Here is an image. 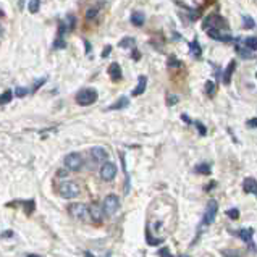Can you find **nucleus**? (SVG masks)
I'll return each instance as SVG.
<instances>
[{"instance_id": "obj_12", "label": "nucleus", "mask_w": 257, "mask_h": 257, "mask_svg": "<svg viewBox=\"0 0 257 257\" xmlns=\"http://www.w3.org/2000/svg\"><path fill=\"white\" fill-rule=\"evenodd\" d=\"M207 36L212 37L215 40H222V42H233V37L228 36V34H223V32L219 28H212V29H207Z\"/></svg>"}, {"instance_id": "obj_8", "label": "nucleus", "mask_w": 257, "mask_h": 257, "mask_svg": "<svg viewBox=\"0 0 257 257\" xmlns=\"http://www.w3.org/2000/svg\"><path fill=\"white\" fill-rule=\"evenodd\" d=\"M202 26H204V29H212V28H219V29H227V21L223 19L220 15H209L204 23H202Z\"/></svg>"}, {"instance_id": "obj_28", "label": "nucleus", "mask_w": 257, "mask_h": 257, "mask_svg": "<svg viewBox=\"0 0 257 257\" xmlns=\"http://www.w3.org/2000/svg\"><path fill=\"white\" fill-rule=\"evenodd\" d=\"M53 49H65V47H66V42H65V40H63V36H58L57 34V37H55V40H53Z\"/></svg>"}, {"instance_id": "obj_46", "label": "nucleus", "mask_w": 257, "mask_h": 257, "mask_svg": "<svg viewBox=\"0 0 257 257\" xmlns=\"http://www.w3.org/2000/svg\"><path fill=\"white\" fill-rule=\"evenodd\" d=\"M83 42H84V45H86V52H87V53H89V52H91V49H92V47H91V44H89V42H87V40H86V39H83Z\"/></svg>"}, {"instance_id": "obj_4", "label": "nucleus", "mask_w": 257, "mask_h": 257, "mask_svg": "<svg viewBox=\"0 0 257 257\" xmlns=\"http://www.w3.org/2000/svg\"><path fill=\"white\" fill-rule=\"evenodd\" d=\"M104 212L105 215H109V217H112V215H115L118 212V209H120V199H118V196H115V194H109L107 198L104 199Z\"/></svg>"}, {"instance_id": "obj_5", "label": "nucleus", "mask_w": 257, "mask_h": 257, "mask_svg": "<svg viewBox=\"0 0 257 257\" xmlns=\"http://www.w3.org/2000/svg\"><path fill=\"white\" fill-rule=\"evenodd\" d=\"M60 196L65 199H73L79 194V186L74 183V181H65V183L60 185Z\"/></svg>"}, {"instance_id": "obj_24", "label": "nucleus", "mask_w": 257, "mask_h": 257, "mask_svg": "<svg viewBox=\"0 0 257 257\" xmlns=\"http://www.w3.org/2000/svg\"><path fill=\"white\" fill-rule=\"evenodd\" d=\"M243 44H245L248 49H251V50H257V37L251 36V37H246L245 40H243Z\"/></svg>"}, {"instance_id": "obj_13", "label": "nucleus", "mask_w": 257, "mask_h": 257, "mask_svg": "<svg viewBox=\"0 0 257 257\" xmlns=\"http://www.w3.org/2000/svg\"><path fill=\"white\" fill-rule=\"evenodd\" d=\"M91 155L96 162H107V159H109V152H107V149L100 147V146L92 147L91 149Z\"/></svg>"}, {"instance_id": "obj_41", "label": "nucleus", "mask_w": 257, "mask_h": 257, "mask_svg": "<svg viewBox=\"0 0 257 257\" xmlns=\"http://www.w3.org/2000/svg\"><path fill=\"white\" fill-rule=\"evenodd\" d=\"M13 235H15V233H13L11 230H5V232H2V238L3 240L5 238H13Z\"/></svg>"}, {"instance_id": "obj_30", "label": "nucleus", "mask_w": 257, "mask_h": 257, "mask_svg": "<svg viewBox=\"0 0 257 257\" xmlns=\"http://www.w3.org/2000/svg\"><path fill=\"white\" fill-rule=\"evenodd\" d=\"M243 24H245L246 29H253V28H256L254 19H253L251 16H249V15H245V16H243Z\"/></svg>"}, {"instance_id": "obj_25", "label": "nucleus", "mask_w": 257, "mask_h": 257, "mask_svg": "<svg viewBox=\"0 0 257 257\" xmlns=\"http://www.w3.org/2000/svg\"><path fill=\"white\" fill-rule=\"evenodd\" d=\"M191 53H194L196 58H201V55H202V49H201V45L198 42V39H194L191 42Z\"/></svg>"}, {"instance_id": "obj_29", "label": "nucleus", "mask_w": 257, "mask_h": 257, "mask_svg": "<svg viewBox=\"0 0 257 257\" xmlns=\"http://www.w3.org/2000/svg\"><path fill=\"white\" fill-rule=\"evenodd\" d=\"M39 8H40V0H29V3H28L29 13H37Z\"/></svg>"}, {"instance_id": "obj_48", "label": "nucleus", "mask_w": 257, "mask_h": 257, "mask_svg": "<svg viewBox=\"0 0 257 257\" xmlns=\"http://www.w3.org/2000/svg\"><path fill=\"white\" fill-rule=\"evenodd\" d=\"M256 78H257V73H256Z\"/></svg>"}, {"instance_id": "obj_44", "label": "nucleus", "mask_w": 257, "mask_h": 257, "mask_svg": "<svg viewBox=\"0 0 257 257\" xmlns=\"http://www.w3.org/2000/svg\"><path fill=\"white\" fill-rule=\"evenodd\" d=\"M222 254H225V256H241L240 251H222Z\"/></svg>"}, {"instance_id": "obj_33", "label": "nucleus", "mask_w": 257, "mask_h": 257, "mask_svg": "<svg viewBox=\"0 0 257 257\" xmlns=\"http://www.w3.org/2000/svg\"><path fill=\"white\" fill-rule=\"evenodd\" d=\"M206 92H207L211 97L215 94V84L212 83V81H206Z\"/></svg>"}, {"instance_id": "obj_3", "label": "nucleus", "mask_w": 257, "mask_h": 257, "mask_svg": "<svg viewBox=\"0 0 257 257\" xmlns=\"http://www.w3.org/2000/svg\"><path fill=\"white\" fill-rule=\"evenodd\" d=\"M233 235L238 236L240 240H243L248 245L249 251L251 253H257V246L254 245L253 241V236H254V230L253 228H241V230H236V232H232Z\"/></svg>"}, {"instance_id": "obj_9", "label": "nucleus", "mask_w": 257, "mask_h": 257, "mask_svg": "<svg viewBox=\"0 0 257 257\" xmlns=\"http://www.w3.org/2000/svg\"><path fill=\"white\" fill-rule=\"evenodd\" d=\"M74 26H76V18H74L73 15H66L62 19V21H60V24H58V36L68 34V32L73 31Z\"/></svg>"}, {"instance_id": "obj_47", "label": "nucleus", "mask_w": 257, "mask_h": 257, "mask_svg": "<svg viewBox=\"0 0 257 257\" xmlns=\"http://www.w3.org/2000/svg\"><path fill=\"white\" fill-rule=\"evenodd\" d=\"M58 177H66V172L65 170H60L58 172Z\"/></svg>"}, {"instance_id": "obj_19", "label": "nucleus", "mask_w": 257, "mask_h": 257, "mask_svg": "<svg viewBox=\"0 0 257 257\" xmlns=\"http://www.w3.org/2000/svg\"><path fill=\"white\" fill-rule=\"evenodd\" d=\"M236 52H238V55L240 57H243V58H254V50H251V49H248V47L245 45V47H241L240 44H236Z\"/></svg>"}, {"instance_id": "obj_35", "label": "nucleus", "mask_w": 257, "mask_h": 257, "mask_svg": "<svg viewBox=\"0 0 257 257\" xmlns=\"http://www.w3.org/2000/svg\"><path fill=\"white\" fill-rule=\"evenodd\" d=\"M178 100H180V97L178 96H173V94H168V96H167V105H175V104H177L178 102Z\"/></svg>"}, {"instance_id": "obj_27", "label": "nucleus", "mask_w": 257, "mask_h": 257, "mask_svg": "<svg viewBox=\"0 0 257 257\" xmlns=\"http://www.w3.org/2000/svg\"><path fill=\"white\" fill-rule=\"evenodd\" d=\"M134 39L133 37H125V39H121V42L118 44L121 49H128V47H131V49H134Z\"/></svg>"}, {"instance_id": "obj_31", "label": "nucleus", "mask_w": 257, "mask_h": 257, "mask_svg": "<svg viewBox=\"0 0 257 257\" xmlns=\"http://www.w3.org/2000/svg\"><path fill=\"white\" fill-rule=\"evenodd\" d=\"M193 125L196 126V130L199 131L201 136H206V134H207V128H206L204 125H202L201 121H193Z\"/></svg>"}, {"instance_id": "obj_21", "label": "nucleus", "mask_w": 257, "mask_h": 257, "mask_svg": "<svg viewBox=\"0 0 257 257\" xmlns=\"http://www.w3.org/2000/svg\"><path fill=\"white\" fill-rule=\"evenodd\" d=\"M13 96H15V91H11V89H6L3 94H2V97H0V104L2 105H6L8 102H11V99Z\"/></svg>"}, {"instance_id": "obj_14", "label": "nucleus", "mask_w": 257, "mask_h": 257, "mask_svg": "<svg viewBox=\"0 0 257 257\" xmlns=\"http://www.w3.org/2000/svg\"><path fill=\"white\" fill-rule=\"evenodd\" d=\"M243 191H245L246 194L257 196V180H254L251 177L245 178V181H243Z\"/></svg>"}, {"instance_id": "obj_7", "label": "nucleus", "mask_w": 257, "mask_h": 257, "mask_svg": "<svg viewBox=\"0 0 257 257\" xmlns=\"http://www.w3.org/2000/svg\"><path fill=\"white\" fill-rule=\"evenodd\" d=\"M217 212H219V202L215 199H211L207 202L206 214H204V219H202V223H204V225H211V223L215 220V217H217Z\"/></svg>"}, {"instance_id": "obj_16", "label": "nucleus", "mask_w": 257, "mask_h": 257, "mask_svg": "<svg viewBox=\"0 0 257 257\" xmlns=\"http://www.w3.org/2000/svg\"><path fill=\"white\" fill-rule=\"evenodd\" d=\"M146 87H147V78L146 76H139V81H138V86L133 89V96L138 97L141 94L146 92Z\"/></svg>"}, {"instance_id": "obj_42", "label": "nucleus", "mask_w": 257, "mask_h": 257, "mask_svg": "<svg viewBox=\"0 0 257 257\" xmlns=\"http://www.w3.org/2000/svg\"><path fill=\"white\" fill-rule=\"evenodd\" d=\"M248 128H257V118H251V120H248Z\"/></svg>"}, {"instance_id": "obj_37", "label": "nucleus", "mask_w": 257, "mask_h": 257, "mask_svg": "<svg viewBox=\"0 0 257 257\" xmlns=\"http://www.w3.org/2000/svg\"><path fill=\"white\" fill-rule=\"evenodd\" d=\"M45 81H47V78H40L39 81H36V84L32 86V92H36L37 89H40V87L45 84Z\"/></svg>"}, {"instance_id": "obj_34", "label": "nucleus", "mask_w": 257, "mask_h": 257, "mask_svg": "<svg viewBox=\"0 0 257 257\" xmlns=\"http://www.w3.org/2000/svg\"><path fill=\"white\" fill-rule=\"evenodd\" d=\"M227 215L230 219L238 220L240 219V211H238V209H230V211H227Z\"/></svg>"}, {"instance_id": "obj_11", "label": "nucleus", "mask_w": 257, "mask_h": 257, "mask_svg": "<svg viewBox=\"0 0 257 257\" xmlns=\"http://www.w3.org/2000/svg\"><path fill=\"white\" fill-rule=\"evenodd\" d=\"M104 207H100L97 202H92V204H89V215H91V220L94 222H102L104 219Z\"/></svg>"}, {"instance_id": "obj_23", "label": "nucleus", "mask_w": 257, "mask_h": 257, "mask_svg": "<svg viewBox=\"0 0 257 257\" xmlns=\"http://www.w3.org/2000/svg\"><path fill=\"white\" fill-rule=\"evenodd\" d=\"M146 240H147V245H151V246H159L164 243V238H152L151 233H149V230H146Z\"/></svg>"}, {"instance_id": "obj_39", "label": "nucleus", "mask_w": 257, "mask_h": 257, "mask_svg": "<svg viewBox=\"0 0 257 257\" xmlns=\"http://www.w3.org/2000/svg\"><path fill=\"white\" fill-rule=\"evenodd\" d=\"M110 50H112V45H105V49H104L102 53H100V57H102V58H107V57L110 55Z\"/></svg>"}, {"instance_id": "obj_45", "label": "nucleus", "mask_w": 257, "mask_h": 257, "mask_svg": "<svg viewBox=\"0 0 257 257\" xmlns=\"http://www.w3.org/2000/svg\"><path fill=\"white\" fill-rule=\"evenodd\" d=\"M181 120H183V121H185V123H188V125H191V123H193V120H191V118H189V117H188V115H186V113H183V115H181Z\"/></svg>"}, {"instance_id": "obj_26", "label": "nucleus", "mask_w": 257, "mask_h": 257, "mask_svg": "<svg viewBox=\"0 0 257 257\" xmlns=\"http://www.w3.org/2000/svg\"><path fill=\"white\" fill-rule=\"evenodd\" d=\"M23 209L26 211V214L31 215L32 212H34V209H36V202H34V199L24 201V202H23Z\"/></svg>"}, {"instance_id": "obj_22", "label": "nucleus", "mask_w": 257, "mask_h": 257, "mask_svg": "<svg viewBox=\"0 0 257 257\" xmlns=\"http://www.w3.org/2000/svg\"><path fill=\"white\" fill-rule=\"evenodd\" d=\"M196 173H199V175H211V165L209 164H199V165H196Z\"/></svg>"}, {"instance_id": "obj_10", "label": "nucleus", "mask_w": 257, "mask_h": 257, "mask_svg": "<svg viewBox=\"0 0 257 257\" xmlns=\"http://www.w3.org/2000/svg\"><path fill=\"white\" fill-rule=\"evenodd\" d=\"M117 170L118 168L115 164H112V162H105L102 168H100V178L104 181H112V180H115V177H117Z\"/></svg>"}, {"instance_id": "obj_32", "label": "nucleus", "mask_w": 257, "mask_h": 257, "mask_svg": "<svg viewBox=\"0 0 257 257\" xmlns=\"http://www.w3.org/2000/svg\"><path fill=\"white\" fill-rule=\"evenodd\" d=\"M183 65L180 62V60H177L173 55H170V58H168V62H167V66H172V68H180V66Z\"/></svg>"}, {"instance_id": "obj_1", "label": "nucleus", "mask_w": 257, "mask_h": 257, "mask_svg": "<svg viewBox=\"0 0 257 257\" xmlns=\"http://www.w3.org/2000/svg\"><path fill=\"white\" fill-rule=\"evenodd\" d=\"M68 212L73 219H78V220H87L91 219L89 215V206L83 204V202H74V204L68 206Z\"/></svg>"}, {"instance_id": "obj_6", "label": "nucleus", "mask_w": 257, "mask_h": 257, "mask_svg": "<svg viewBox=\"0 0 257 257\" xmlns=\"http://www.w3.org/2000/svg\"><path fill=\"white\" fill-rule=\"evenodd\" d=\"M83 165H84V160H83V157H81L78 152H71V154H68L65 157V167L68 168V170H71V172L81 170Z\"/></svg>"}, {"instance_id": "obj_43", "label": "nucleus", "mask_w": 257, "mask_h": 257, "mask_svg": "<svg viewBox=\"0 0 257 257\" xmlns=\"http://www.w3.org/2000/svg\"><path fill=\"white\" fill-rule=\"evenodd\" d=\"M139 58H141V53L138 52V49H133V60L134 62H138Z\"/></svg>"}, {"instance_id": "obj_15", "label": "nucleus", "mask_w": 257, "mask_h": 257, "mask_svg": "<svg viewBox=\"0 0 257 257\" xmlns=\"http://www.w3.org/2000/svg\"><path fill=\"white\" fill-rule=\"evenodd\" d=\"M235 70H236V60H232V62L228 63L225 73H223V84L228 86L230 83H232V76H233Z\"/></svg>"}, {"instance_id": "obj_38", "label": "nucleus", "mask_w": 257, "mask_h": 257, "mask_svg": "<svg viewBox=\"0 0 257 257\" xmlns=\"http://www.w3.org/2000/svg\"><path fill=\"white\" fill-rule=\"evenodd\" d=\"M97 8H91V10H87L86 11V18L87 19H92V18H96V15H97Z\"/></svg>"}, {"instance_id": "obj_40", "label": "nucleus", "mask_w": 257, "mask_h": 257, "mask_svg": "<svg viewBox=\"0 0 257 257\" xmlns=\"http://www.w3.org/2000/svg\"><path fill=\"white\" fill-rule=\"evenodd\" d=\"M157 256H172V253H170V249H168V248H162L157 251Z\"/></svg>"}, {"instance_id": "obj_18", "label": "nucleus", "mask_w": 257, "mask_h": 257, "mask_svg": "<svg viewBox=\"0 0 257 257\" xmlns=\"http://www.w3.org/2000/svg\"><path fill=\"white\" fill-rule=\"evenodd\" d=\"M128 105H130V99L123 96V97H120L115 104H112L107 110H121V109H126Z\"/></svg>"}, {"instance_id": "obj_17", "label": "nucleus", "mask_w": 257, "mask_h": 257, "mask_svg": "<svg viewBox=\"0 0 257 257\" xmlns=\"http://www.w3.org/2000/svg\"><path fill=\"white\" fill-rule=\"evenodd\" d=\"M109 74H110V78L113 81H120L121 78H123V73H121V66L118 63H112L109 66Z\"/></svg>"}, {"instance_id": "obj_36", "label": "nucleus", "mask_w": 257, "mask_h": 257, "mask_svg": "<svg viewBox=\"0 0 257 257\" xmlns=\"http://www.w3.org/2000/svg\"><path fill=\"white\" fill-rule=\"evenodd\" d=\"M26 94H28V89H26V87L18 86L16 89H15V96H16V97H24Z\"/></svg>"}, {"instance_id": "obj_20", "label": "nucleus", "mask_w": 257, "mask_h": 257, "mask_svg": "<svg viewBox=\"0 0 257 257\" xmlns=\"http://www.w3.org/2000/svg\"><path fill=\"white\" fill-rule=\"evenodd\" d=\"M146 21V16L143 15V13H139V11H134L133 15H131V23L134 26H138V28H141V26L144 24Z\"/></svg>"}, {"instance_id": "obj_2", "label": "nucleus", "mask_w": 257, "mask_h": 257, "mask_svg": "<svg viewBox=\"0 0 257 257\" xmlns=\"http://www.w3.org/2000/svg\"><path fill=\"white\" fill-rule=\"evenodd\" d=\"M97 100V91L89 87V89H83L76 94V104L81 107H87L92 105Z\"/></svg>"}]
</instances>
